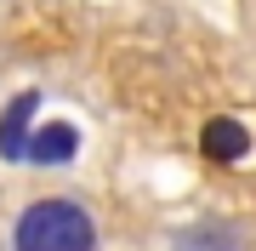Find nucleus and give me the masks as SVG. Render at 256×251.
<instances>
[{
    "mask_svg": "<svg viewBox=\"0 0 256 251\" xmlns=\"http://www.w3.org/2000/svg\"><path fill=\"white\" fill-rule=\"evenodd\" d=\"M12 251H97V217L68 194L28 200L12 223Z\"/></svg>",
    "mask_w": 256,
    "mask_h": 251,
    "instance_id": "1",
    "label": "nucleus"
},
{
    "mask_svg": "<svg viewBox=\"0 0 256 251\" xmlns=\"http://www.w3.org/2000/svg\"><path fill=\"white\" fill-rule=\"evenodd\" d=\"M200 154L210 166H239V160L250 154V126L239 120V114H210L200 126Z\"/></svg>",
    "mask_w": 256,
    "mask_h": 251,
    "instance_id": "2",
    "label": "nucleus"
},
{
    "mask_svg": "<svg viewBox=\"0 0 256 251\" xmlns=\"http://www.w3.org/2000/svg\"><path fill=\"white\" fill-rule=\"evenodd\" d=\"M34 126H40V92H18L0 109V160H28Z\"/></svg>",
    "mask_w": 256,
    "mask_h": 251,
    "instance_id": "3",
    "label": "nucleus"
},
{
    "mask_svg": "<svg viewBox=\"0 0 256 251\" xmlns=\"http://www.w3.org/2000/svg\"><path fill=\"white\" fill-rule=\"evenodd\" d=\"M165 251H250L245 245V228L228 223V217H200V223L176 228Z\"/></svg>",
    "mask_w": 256,
    "mask_h": 251,
    "instance_id": "4",
    "label": "nucleus"
},
{
    "mask_svg": "<svg viewBox=\"0 0 256 251\" xmlns=\"http://www.w3.org/2000/svg\"><path fill=\"white\" fill-rule=\"evenodd\" d=\"M80 154V126L74 120H40L34 137H28V166H68V160Z\"/></svg>",
    "mask_w": 256,
    "mask_h": 251,
    "instance_id": "5",
    "label": "nucleus"
}]
</instances>
